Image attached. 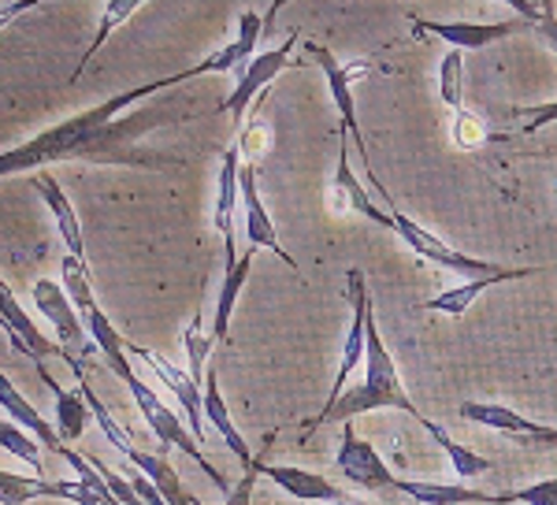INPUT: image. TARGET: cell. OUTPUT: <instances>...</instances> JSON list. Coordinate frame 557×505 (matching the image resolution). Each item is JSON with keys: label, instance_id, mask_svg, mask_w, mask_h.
<instances>
[{"label": "cell", "instance_id": "obj_1", "mask_svg": "<svg viewBox=\"0 0 557 505\" xmlns=\"http://www.w3.org/2000/svg\"><path fill=\"white\" fill-rule=\"evenodd\" d=\"M194 67L178 71V75L157 78V83L123 89V94L108 97V101L86 108V112L71 115V120L49 126V131L34 134L30 141L8 149L0 157V175H20V171L34 168H49V164H64V160H83V164H123V168H164L168 160L157 157L152 149L141 146L149 131H157L164 112L157 115H131V120H115L123 108H131L134 101H146V97L160 94V89H175L183 83H190Z\"/></svg>", "mask_w": 557, "mask_h": 505}, {"label": "cell", "instance_id": "obj_2", "mask_svg": "<svg viewBox=\"0 0 557 505\" xmlns=\"http://www.w3.org/2000/svg\"><path fill=\"white\" fill-rule=\"evenodd\" d=\"M375 409H401V412H412V420L420 423V428H428V417L412 405V398L406 394V386H401L398 379V368H394V357L391 349L383 346V335H380V323H375V316L368 320V357H364V379L354 386V391H346L343 398L335 405H323L312 420H305V439L312 435V431L327 428V423H349L354 417H361V412H375Z\"/></svg>", "mask_w": 557, "mask_h": 505}, {"label": "cell", "instance_id": "obj_3", "mask_svg": "<svg viewBox=\"0 0 557 505\" xmlns=\"http://www.w3.org/2000/svg\"><path fill=\"white\" fill-rule=\"evenodd\" d=\"M127 391H131V398H134V405L141 409V417H146V423H149V431L157 435V442H160V454H168V449H183L190 461H197L209 472V480L220 486L223 494H231V486H227V480H223V472L215 468L212 461H209V454H205L201 446H197V439L190 435V428L183 423V417L172 409V405H164L157 398V391L146 383L141 375H134L131 383H127Z\"/></svg>", "mask_w": 557, "mask_h": 505}, {"label": "cell", "instance_id": "obj_4", "mask_svg": "<svg viewBox=\"0 0 557 505\" xmlns=\"http://www.w3.org/2000/svg\"><path fill=\"white\" fill-rule=\"evenodd\" d=\"M305 49H309V57L323 67V78H327V89H331V101H335L338 115H343V131L354 134V146H357V152H361V160H364L368 183H372L375 194H386V186L380 183V178H375V171H372V157H368L364 134H361V123H357V108H354V83H357V75L364 71V63L335 60V52H331L327 45H320V41H309Z\"/></svg>", "mask_w": 557, "mask_h": 505}, {"label": "cell", "instance_id": "obj_5", "mask_svg": "<svg viewBox=\"0 0 557 505\" xmlns=\"http://www.w3.org/2000/svg\"><path fill=\"white\" fill-rule=\"evenodd\" d=\"M383 201H386V209H391V220H394V231L401 234V242L417 253L420 260H431V264H443L446 272H461V275H469V279H483V275H494V272H502V264H491V260H480V257H469V253H461V249H454V246H446L443 238H435L428 227H420L417 220H409L406 212L394 205V197L391 194H383Z\"/></svg>", "mask_w": 557, "mask_h": 505}, {"label": "cell", "instance_id": "obj_6", "mask_svg": "<svg viewBox=\"0 0 557 505\" xmlns=\"http://www.w3.org/2000/svg\"><path fill=\"white\" fill-rule=\"evenodd\" d=\"M346 286H349V331H346V342H343V354H338V375L327 391V402L323 405H335L343 394L349 391V375H354L357 365H364L368 357V320H372V297H368V283H364V272L349 268L346 272Z\"/></svg>", "mask_w": 557, "mask_h": 505}, {"label": "cell", "instance_id": "obj_7", "mask_svg": "<svg viewBox=\"0 0 557 505\" xmlns=\"http://www.w3.org/2000/svg\"><path fill=\"white\" fill-rule=\"evenodd\" d=\"M34 305L41 309L45 320L57 328V342L67 349L71 357H83V354H101L97 349V342L89 338V328H86V320H83V312L75 309V301L67 297L64 286H57L52 279H38L34 283Z\"/></svg>", "mask_w": 557, "mask_h": 505}, {"label": "cell", "instance_id": "obj_8", "mask_svg": "<svg viewBox=\"0 0 557 505\" xmlns=\"http://www.w3.org/2000/svg\"><path fill=\"white\" fill-rule=\"evenodd\" d=\"M294 45H298V30L278 45V49H268V52H260V57L249 60V67L242 71L238 83H235V94L220 104V112H231V115H235V123H242V115H246V108L253 104V97L264 94V89L272 86L286 67H290Z\"/></svg>", "mask_w": 557, "mask_h": 505}, {"label": "cell", "instance_id": "obj_9", "mask_svg": "<svg viewBox=\"0 0 557 505\" xmlns=\"http://www.w3.org/2000/svg\"><path fill=\"white\" fill-rule=\"evenodd\" d=\"M338 472L346 476L354 486L372 494L383 491H398V476L383 465V457L375 454L368 442L354 431V420L343 423V446H338Z\"/></svg>", "mask_w": 557, "mask_h": 505}, {"label": "cell", "instance_id": "obj_10", "mask_svg": "<svg viewBox=\"0 0 557 505\" xmlns=\"http://www.w3.org/2000/svg\"><path fill=\"white\" fill-rule=\"evenodd\" d=\"M412 30H424V34H435V38L450 41L454 49H483V45H494V41H506L513 34H535L532 23L520 20H502V23H438V20H424V15H409Z\"/></svg>", "mask_w": 557, "mask_h": 505}, {"label": "cell", "instance_id": "obj_11", "mask_svg": "<svg viewBox=\"0 0 557 505\" xmlns=\"http://www.w3.org/2000/svg\"><path fill=\"white\" fill-rule=\"evenodd\" d=\"M242 205V146L227 149L220 168V178H215V205H212V220L215 231L223 234V272L235 268V209Z\"/></svg>", "mask_w": 557, "mask_h": 505}, {"label": "cell", "instance_id": "obj_12", "mask_svg": "<svg viewBox=\"0 0 557 505\" xmlns=\"http://www.w3.org/2000/svg\"><path fill=\"white\" fill-rule=\"evenodd\" d=\"M127 354L141 357L152 368V372L160 375V383H164L168 391L175 394L178 409L186 412V428H190V435L205 439V428H209V420H205V391H201V383H194L190 372H178V368H172L164 357L152 354V349H146V346H134V342H127Z\"/></svg>", "mask_w": 557, "mask_h": 505}, {"label": "cell", "instance_id": "obj_13", "mask_svg": "<svg viewBox=\"0 0 557 505\" xmlns=\"http://www.w3.org/2000/svg\"><path fill=\"white\" fill-rule=\"evenodd\" d=\"M275 12H278V4H272V12L260 20L257 12H242V20H238V34H235V41L231 45H223L220 52H212V57H205L201 63H194V75H242V71L249 67V60L257 57V38L260 34L272 26L275 20Z\"/></svg>", "mask_w": 557, "mask_h": 505}, {"label": "cell", "instance_id": "obj_14", "mask_svg": "<svg viewBox=\"0 0 557 505\" xmlns=\"http://www.w3.org/2000/svg\"><path fill=\"white\" fill-rule=\"evenodd\" d=\"M242 209H246V238H249V246L275 253V257L283 260L286 268H294V272H298V260H294L290 253L283 249L272 215H268L264 201H260V194H257V168L253 164H242Z\"/></svg>", "mask_w": 557, "mask_h": 505}, {"label": "cell", "instance_id": "obj_15", "mask_svg": "<svg viewBox=\"0 0 557 505\" xmlns=\"http://www.w3.org/2000/svg\"><path fill=\"white\" fill-rule=\"evenodd\" d=\"M0 309H4V331H8V338H12V346L15 349H23L26 357L34 360V365H41L45 357H64L67 349L60 346L57 338H45L41 331H38V323L26 316V309L20 301H15V294H12V286H0Z\"/></svg>", "mask_w": 557, "mask_h": 505}, {"label": "cell", "instance_id": "obj_16", "mask_svg": "<svg viewBox=\"0 0 557 505\" xmlns=\"http://www.w3.org/2000/svg\"><path fill=\"white\" fill-rule=\"evenodd\" d=\"M539 272H550V268H502V272H494V275L469 279L465 286L443 291L438 297H431V301L420 305V309H424V312H443V316H465L483 291H491V286H502V283H517V279H528V275H539Z\"/></svg>", "mask_w": 557, "mask_h": 505}, {"label": "cell", "instance_id": "obj_17", "mask_svg": "<svg viewBox=\"0 0 557 505\" xmlns=\"http://www.w3.org/2000/svg\"><path fill=\"white\" fill-rule=\"evenodd\" d=\"M30 186H34V194L49 205V212H52V220H57V231H60V238H64L67 253L78 260H86L83 223H78V215H75V209H71V201H67L64 189H60V183L49 175V171H38V175H30Z\"/></svg>", "mask_w": 557, "mask_h": 505}, {"label": "cell", "instance_id": "obj_18", "mask_svg": "<svg viewBox=\"0 0 557 505\" xmlns=\"http://www.w3.org/2000/svg\"><path fill=\"white\" fill-rule=\"evenodd\" d=\"M0 405H4V420H15L23 431H30V435L38 439L45 449H52V454H60V449L67 446V442L60 439V431L52 428V423L45 420L41 412L34 409V405L26 402L20 391H15V383H12V379H8V375H0Z\"/></svg>", "mask_w": 557, "mask_h": 505}, {"label": "cell", "instance_id": "obj_19", "mask_svg": "<svg viewBox=\"0 0 557 505\" xmlns=\"http://www.w3.org/2000/svg\"><path fill=\"white\" fill-rule=\"evenodd\" d=\"M205 420H209V428L220 435L223 442H227L231 449H235V457L242 465H253V449H249V442L242 439V431L235 428V420H231V409L227 402H223L220 394V375H215V368H209V375H205Z\"/></svg>", "mask_w": 557, "mask_h": 505}, {"label": "cell", "instance_id": "obj_20", "mask_svg": "<svg viewBox=\"0 0 557 505\" xmlns=\"http://www.w3.org/2000/svg\"><path fill=\"white\" fill-rule=\"evenodd\" d=\"M264 476L272 483L283 486L286 494H294L298 502H346V494L338 491L335 483H327L323 476L317 472H305V468H294V465H264Z\"/></svg>", "mask_w": 557, "mask_h": 505}, {"label": "cell", "instance_id": "obj_21", "mask_svg": "<svg viewBox=\"0 0 557 505\" xmlns=\"http://www.w3.org/2000/svg\"><path fill=\"white\" fill-rule=\"evenodd\" d=\"M331 186H335V194L346 201V209L368 215V220L380 223V227H394V220L386 212L375 209V201L364 194V186L357 183L354 168H349V134L346 131H338V168H335V183H331Z\"/></svg>", "mask_w": 557, "mask_h": 505}, {"label": "cell", "instance_id": "obj_22", "mask_svg": "<svg viewBox=\"0 0 557 505\" xmlns=\"http://www.w3.org/2000/svg\"><path fill=\"white\" fill-rule=\"evenodd\" d=\"M38 375L45 379V386L52 391V402H57V431L64 442H78L86 435V423L94 420V412H89V405L83 398V391H64V386L57 383V379L49 375V368L38 365Z\"/></svg>", "mask_w": 557, "mask_h": 505}, {"label": "cell", "instance_id": "obj_23", "mask_svg": "<svg viewBox=\"0 0 557 505\" xmlns=\"http://www.w3.org/2000/svg\"><path fill=\"white\" fill-rule=\"evenodd\" d=\"M398 494H409L420 505H491L494 494L475 491L465 483H424V480H398Z\"/></svg>", "mask_w": 557, "mask_h": 505}, {"label": "cell", "instance_id": "obj_24", "mask_svg": "<svg viewBox=\"0 0 557 505\" xmlns=\"http://www.w3.org/2000/svg\"><path fill=\"white\" fill-rule=\"evenodd\" d=\"M86 328H89V338L97 342V349H101V357L108 360V368H112L115 375L123 379V386L131 383L134 375V368H131V354H127V338H120V331L112 328V320H108V312L104 309H94L86 316Z\"/></svg>", "mask_w": 557, "mask_h": 505}, {"label": "cell", "instance_id": "obj_25", "mask_svg": "<svg viewBox=\"0 0 557 505\" xmlns=\"http://www.w3.org/2000/svg\"><path fill=\"white\" fill-rule=\"evenodd\" d=\"M253 257H257V249L242 253L238 264L223 272V286H220V297H215V316H212V338L215 342H227V335H231V316H235V301H238L242 286H246V279H249Z\"/></svg>", "mask_w": 557, "mask_h": 505}, {"label": "cell", "instance_id": "obj_26", "mask_svg": "<svg viewBox=\"0 0 557 505\" xmlns=\"http://www.w3.org/2000/svg\"><path fill=\"white\" fill-rule=\"evenodd\" d=\"M127 461L138 468L146 480L157 486L160 494L168 498V505H197L190 494L183 491V483H178V476H175V468L168 465V457H160V454H146V449H138L134 446L131 454H127Z\"/></svg>", "mask_w": 557, "mask_h": 505}, {"label": "cell", "instance_id": "obj_27", "mask_svg": "<svg viewBox=\"0 0 557 505\" xmlns=\"http://www.w3.org/2000/svg\"><path fill=\"white\" fill-rule=\"evenodd\" d=\"M461 417L472 420V423H483V428L506 431V435H513V439H528V435H535V431L543 428V423L524 420L520 412L506 409V405H494V402H465Z\"/></svg>", "mask_w": 557, "mask_h": 505}, {"label": "cell", "instance_id": "obj_28", "mask_svg": "<svg viewBox=\"0 0 557 505\" xmlns=\"http://www.w3.org/2000/svg\"><path fill=\"white\" fill-rule=\"evenodd\" d=\"M424 431H428L431 439L438 442V446L446 449V457H450V465H454V476H457V480H475V476H483V472H491V468H494L491 457H480V454H475V449L461 446V442L446 435V431L438 428L435 420H431Z\"/></svg>", "mask_w": 557, "mask_h": 505}, {"label": "cell", "instance_id": "obj_29", "mask_svg": "<svg viewBox=\"0 0 557 505\" xmlns=\"http://www.w3.org/2000/svg\"><path fill=\"white\" fill-rule=\"evenodd\" d=\"M138 12V0H108L104 12H101V23H97V34H94V45L83 52V60H78V67L71 71V83H78L83 78V71L89 67V60H94V52L101 49V45L108 41V34L115 30V26H123L131 20V15Z\"/></svg>", "mask_w": 557, "mask_h": 505}, {"label": "cell", "instance_id": "obj_30", "mask_svg": "<svg viewBox=\"0 0 557 505\" xmlns=\"http://www.w3.org/2000/svg\"><path fill=\"white\" fill-rule=\"evenodd\" d=\"M60 275H64V291L67 297L75 301V309L83 312V320L94 309H101L97 305V297H94V286H89V268H86V260H78V257H64V264H60Z\"/></svg>", "mask_w": 557, "mask_h": 505}, {"label": "cell", "instance_id": "obj_31", "mask_svg": "<svg viewBox=\"0 0 557 505\" xmlns=\"http://www.w3.org/2000/svg\"><path fill=\"white\" fill-rule=\"evenodd\" d=\"M0 442H4V449L12 457H20V461H26L34 468V476L38 480H45V465H41V442L30 435V431H23L15 420H4L0 423Z\"/></svg>", "mask_w": 557, "mask_h": 505}, {"label": "cell", "instance_id": "obj_32", "mask_svg": "<svg viewBox=\"0 0 557 505\" xmlns=\"http://www.w3.org/2000/svg\"><path fill=\"white\" fill-rule=\"evenodd\" d=\"M49 480H26V476H12V472H0V505H23L34 498H49Z\"/></svg>", "mask_w": 557, "mask_h": 505}, {"label": "cell", "instance_id": "obj_33", "mask_svg": "<svg viewBox=\"0 0 557 505\" xmlns=\"http://www.w3.org/2000/svg\"><path fill=\"white\" fill-rule=\"evenodd\" d=\"M186 357H190V379L194 383H201L205 386V365H209V354H212V335H205L201 331V312H194V320H190V328H186Z\"/></svg>", "mask_w": 557, "mask_h": 505}, {"label": "cell", "instance_id": "obj_34", "mask_svg": "<svg viewBox=\"0 0 557 505\" xmlns=\"http://www.w3.org/2000/svg\"><path fill=\"white\" fill-rule=\"evenodd\" d=\"M461 78H465V57L461 49H450L438 63V89H443V101L461 112Z\"/></svg>", "mask_w": 557, "mask_h": 505}, {"label": "cell", "instance_id": "obj_35", "mask_svg": "<svg viewBox=\"0 0 557 505\" xmlns=\"http://www.w3.org/2000/svg\"><path fill=\"white\" fill-rule=\"evenodd\" d=\"M491 505H557V476L554 480H539L520 491H502L494 494Z\"/></svg>", "mask_w": 557, "mask_h": 505}, {"label": "cell", "instance_id": "obj_36", "mask_svg": "<svg viewBox=\"0 0 557 505\" xmlns=\"http://www.w3.org/2000/svg\"><path fill=\"white\" fill-rule=\"evenodd\" d=\"M86 457H89V461H94V468H97V472L104 476L108 491H112L115 498H120L123 505H149V502L141 498V494H138V491H134V486H131V480H127V476H123V472H115V468H108V465L101 461V457H94V454H86Z\"/></svg>", "mask_w": 557, "mask_h": 505}, {"label": "cell", "instance_id": "obj_37", "mask_svg": "<svg viewBox=\"0 0 557 505\" xmlns=\"http://www.w3.org/2000/svg\"><path fill=\"white\" fill-rule=\"evenodd\" d=\"M264 465H268L264 457H257V461L242 472V480L231 486V494H227V502H223V505H253V491H257V480L264 476Z\"/></svg>", "mask_w": 557, "mask_h": 505}, {"label": "cell", "instance_id": "obj_38", "mask_svg": "<svg viewBox=\"0 0 557 505\" xmlns=\"http://www.w3.org/2000/svg\"><path fill=\"white\" fill-rule=\"evenodd\" d=\"M123 476H127V480H131V486H134V491H138L141 498H146L149 505H168V498H164V494H160L157 486H152V483L146 480V476H141L138 468H134L131 461H127V472H123Z\"/></svg>", "mask_w": 557, "mask_h": 505}, {"label": "cell", "instance_id": "obj_39", "mask_svg": "<svg viewBox=\"0 0 557 505\" xmlns=\"http://www.w3.org/2000/svg\"><path fill=\"white\" fill-rule=\"evenodd\" d=\"M457 123H461V134H457V141H461V146H475V141H483V126H480L475 115L457 112Z\"/></svg>", "mask_w": 557, "mask_h": 505}, {"label": "cell", "instance_id": "obj_40", "mask_svg": "<svg viewBox=\"0 0 557 505\" xmlns=\"http://www.w3.org/2000/svg\"><path fill=\"white\" fill-rule=\"evenodd\" d=\"M517 442H524V446H532V449H557V428H539L535 435L517 439Z\"/></svg>", "mask_w": 557, "mask_h": 505}, {"label": "cell", "instance_id": "obj_41", "mask_svg": "<svg viewBox=\"0 0 557 505\" xmlns=\"http://www.w3.org/2000/svg\"><path fill=\"white\" fill-rule=\"evenodd\" d=\"M23 8H34V4H8L4 12H0V23H8V20H12V15H20Z\"/></svg>", "mask_w": 557, "mask_h": 505}, {"label": "cell", "instance_id": "obj_42", "mask_svg": "<svg viewBox=\"0 0 557 505\" xmlns=\"http://www.w3.org/2000/svg\"><path fill=\"white\" fill-rule=\"evenodd\" d=\"M335 505H375V502H349L346 498V502H335Z\"/></svg>", "mask_w": 557, "mask_h": 505}]
</instances>
